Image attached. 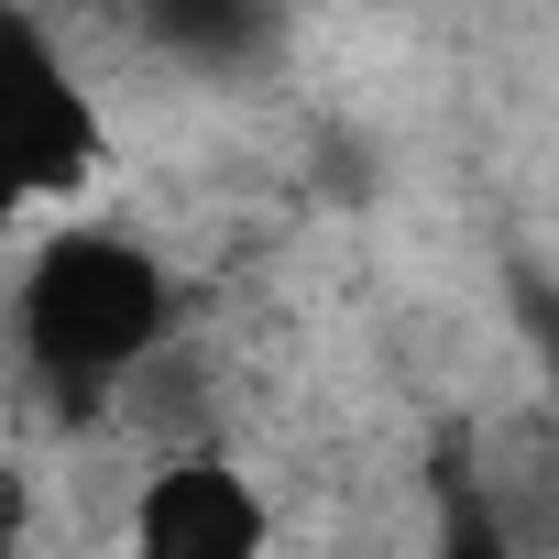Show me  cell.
I'll return each instance as SVG.
<instances>
[{
  "label": "cell",
  "mask_w": 559,
  "mask_h": 559,
  "mask_svg": "<svg viewBox=\"0 0 559 559\" xmlns=\"http://www.w3.org/2000/svg\"><path fill=\"white\" fill-rule=\"evenodd\" d=\"M187 341V297L143 230L110 219H45L12 263V352L45 395H67L78 417H110L132 373H154Z\"/></svg>",
  "instance_id": "cell-1"
},
{
  "label": "cell",
  "mask_w": 559,
  "mask_h": 559,
  "mask_svg": "<svg viewBox=\"0 0 559 559\" xmlns=\"http://www.w3.org/2000/svg\"><path fill=\"white\" fill-rule=\"evenodd\" d=\"M110 176V110L34 0H0V219H67Z\"/></svg>",
  "instance_id": "cell-2"
},
{
  "label": "cell",
  "mask_w": 559,
  "mask_h": 559,
  "mask_svg": "<svg viewBox=\"0 0 559 559\" xmlns=\"http://www.w3.org/2000/svg\"><path fill=\"white\" fill-rule=\"evenodd\" d=\"M121 559H274V493L230 450L187 439V450H165L132 483Z\"/></svg>",
  "instance_id": "cell-3"
},
{
  "label": "cell",
  "mask_w": 559,
  "mask_h": 559,
  "mask_svg": "<svg viewBox=\"0 0 559 559\" xmlns=\"http://www.w3.org/2000/svg\"><path fill=\"white\" fill-rule=\"evenodd\" d=\"M417 559H526V537L493 515V493H483V483H461V472H450V483H439V504H428V548H417Z\"/></svg>",
  "instance_id": "cell-4"
}]
</instances>
